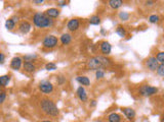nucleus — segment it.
Segmentation results:
<instances>
[{"label":"nucleus","mask_w":164,"mask_h":122,"mask_svg":"<svg viewBox=\"0 0 164 122\" xmlns=\"http://www.w3.org/2000/svg\"><path fill=\"white\" fill-rule=\"evenodd\" d=\"M111 59L107 58L105 56H94L91 57L87 61V67L90 70H103L104 68H107L111 65Z\"/></svg>","instance_id":"f257e3e1"},{"label":"nucleus","mask_w":164,"mask_h":122,"mask_svg":"<svg viewBox=\"0 0 164 122\" xmlns=\"http://www.w3.org/2000/svg\"><path fill=\"white\" fill-rule=\"evenodd\" d=\"M33 22L37 28L40 29L50 28V26H53V20L51 18L47 17L43 12H36L33 15Z\"/></svg>","instance_id":"f03ea898"},{"label":"nucleus","mask_w":164,"mask_h":122,"mask_svg":"<svg viewBox=\"0 0 164 122\" xmlns=\"http://www.w3.org/2000/svg\"><path fill=\"white\" fill-rule=\"evenodd\" d=\"M40 106L43 112H44L45 114L49 115V116L55 117V116H58L60 113L59 108H58L57 105L55 104V102H53V101L49 100V99H43V100H41Z\"/></svg>","instance_id":"7ed1b4c3"},{"label":"nucleus","mask_w":164,"mask_h":122,"mask_svg":"<svg viewBox=\"0 0 164 122\" xmlns=\"http://www.w3.org/2000/svg\"><path fill=\"white\" fill-rule=\"evenodd\" d=\"M140 94L144 97H151V96H154L158 93V88L156 86H149V84H144L140 88Z\"/></svg>","instance_id":"20e7f679"},{"label":"nucleus","mask_w":164,"mask_h":122,"mask_svg":"<svg viewBox=\"0 0 164 122\" xmlns=\"http://www.w3.org/2000/svg\"><path fill=\"white\" fill-rule=\"evenodd\" d=\"M58 43H59V40H58L57 37L53 36V35H48L43 39L42 45L46 49H53L58 46Z\"/></svg>","instance_id":"39448f33"},{"label":"nucleus","mask_w":164,"mask_h":122,"mask_svg":"<svg viewBox=\"0 0 164 122\" xmlns=\"http://www.w3.org/2000/svg\"><path fill=\"white\" fill-rule=\"evenodd\" d=\"M39 90L44 94H50L53 91V86L49 80H42L39 84Z\"/></svg>","instance_id":"423d86ee"},{"label":"nucleus","mask_w":164,"mask_h":122,"mask_svg":"<svg viewBox=\"0 0 164 122\" xmlns=\"http://www.w3.org/2000/svg\"><path fill=\"white\" fill-rule=\"evenodd\" d=\"M159 63L158 61L156 60V58L153 56L149 57L148 59L146 60V66L147 68H148L149 70H151V71H156L157 67H158Z\"/></svg>","instance_id":"0eeeda50"},{"label":"nucleus","mask_w":164,"mask_h":122,"mask_svg":"<svg viewBox=\"0 0 164 122\" xmlns=\"http://www.w3.org/2000/svg\"><path fill=\"white\" fill-rule=\"evenodd\" d=\"M79 26H80V22H79V20H77V18H72V20H70L67 24L68 30L71 31V32H75V31H77L78 29H79Z\"/></svg>","instance_id":"6e6552de"},{"label":"nucleus","mask_w":164,"mask_h":122,"mask_svg":"<svg viewBox=\"0 0 164 122\" xmlns=\"http://www.w3.org/2000/svg\"><path fill=\"white\" fill-rule=\"evenodd\" d=\"M99 49H101V52L103 55H109L110 53H111L112 46L109 42L104 41V42L101 43V47H99Z\"/></svg>","instance_id":"1a4fd4ad"},{"label":"nucleus","mask_w":164,"mask_h":122,"mask_svg":"<svg viewBox=\"0 0 164 122\" xmlns=\"http://www.w3.org/2000/svg\"><path fill=\"white\" fill-rule=\"evenodd\" d=\"M22 62H23V59L21 57L18 56L13 57L11 59V61H10V67L14 70H18L21 68V66H22Z\"/></svg>","instance_id":"9d476101"},{"label":"nucleus","mask_w":164,"mask_h":122,"mask_svg":"<svg viewBox=\"0 0 164 122\" xmlns=\"http://www.w3.org/2000/svg\"><path fill=\"white\" fill-rule=\"evenodd\" d=\"M121 111L123 112V114L125 115L128 120H132V119H134V117H136V111L132 108L126 107V108H122Z\"/></svg>","instance_id":"9b49d317"},{"label":"nucleus","mask_w":164,"mask_h":122,"mask_svg":"<svg viewBox=\"0 0 164 122\" xmlns=\"http://www.w3.org/2000/svg\"><path fill=\"white\" fill-rule=\"evenodd\" d=\"M31 24L29 22H22L20 24V26H18V30H20V32L22 33V34H28L29 32L31 31Z\"/></svg>","instance_id":"f8f14e48"},{"label":"nucleus","mask_w":164,"mask_h":122,"mask_svg":"<svg viewBox=\"0 0 164 122\" xmlns=\"http://www.w3.org/2000/svg\"><path fill=\"white\" fill-rule=\"evenodd\" d=\"M45 15L49 18H57L60 15V10L58 8H49L45 11Z\"/></svg>","instance_id":"ddd939ff"},{"label":"nucleus","mask_w":164,"mask_h":122,"mask_svg":"<svg viewBox=\"0 0 164 122\" xmlns=\"http://www.w3.org/2000/svg\"><path fill=\"white\" fill-rule=\"evenodd\" d=\"M77 96L82 102H86L87 101V94L85 92V89L82 86L77 89Z\"/></svg>","instance_id":"4468645a"},{"label":"nucleus","mask_w":164,"mask_h":122,"mask_svg":"<svg viewBox=\"0 0 164 122\" xmlns=\"http://www.w3.org/2000/svg\"><path fill=\"white\" fill-rule=\"evenodd\" d=\"M23 67H24L25 71L28 72V73H32V72H34L35 69H36L35 64L33 63V62H28V61L25 62L24 65H23Z\"/></svg>","instance_id":"2eb2a0df"},{"label":"nucleus","mask_w":164,"mask_h":122,"mask_svg":"<svg viewBox=\"0 0 164 122\" xmlns=\"http://www.w3.org/2000/svg\"><path fill=\"white\" fill-rule=\"evenodd\" d=\"M76 80H77L81 86H89V84H90V80H89V78L84 75L77 76V77H76Z\"/></svg>","instance_id":"dca6fc26"},{"label":"nucleus","mask_w":164,"mask_h":122,"mask_svg":"<svg viewBox=\"0 0 164 122\" xmlns=\"http://www.w3.org/2000/svg\"><path fill=\"white\" fill-rule=\"evenodd\" d=\"M109 5L113 9H118L119 7H121L123 5V1L122 0H110Z\"/></svg>","instance_id":"f3484780"},{"label":"nucleus","mask_w":164,"mask_h":122,"mask_svg":"<svg viewBox=\"0 0 164 122\" xmlns=\"http://www.w3.org/2000/svg\"><path fill=\"white\" fill-rule=\"evenodd\" d=\"M61 42H62V44L63 45H68V44H70L71 43V41H72V36L70 34H63L61 36Z\"/></svg>","instance_id":"a211bd4d"},{"label":"nucleus","mask_w":164,"mask_h":122,"mask_svg":"<svg viewBox=\"0 0 164 122\" xmlns=\"http://www.w3.org/2000/svg\"><path fill=\"white\" fill-rule=\"evenodd\" d=\"M108 121L109 122H121V116L117 113H111L108 116Z\"/></svg>","instance_id":"6ab92c4d"},{"label":"nucleus","mask_w":164,"mask_h":122,"mask_svg":"<svg viewBox=\"0 0 164 122\" xmlns=\"http://www.w3.org/2000/svg\"><path fill=\"white\" fill-rule=\"evenodd\" d=\"M9 82H10V76L9 75H2V76H0V86H8Z\"/></svg>","instance_id":"aec40b11"},{"label":"nucleus","mask_w":164,"mask_h":122,"mask_svg":"<svg viewBox=\"0 0 164 122\" xmlns=\"http://www.w3.org/2000/svg\"><path fill=\"white\" fill-rule=\"evenodd\" d=\"M89 24H93V26H97V24H101V17L99 15H92L90 18H89Z\"/></svg>","instance_id":"412c9836"},{"label":"nucleus","mask_w":164,"mask_h":122,"mask_svg":"<svg viewBox=\"0 0 164 122\" xmlns=\"http://www.w3.org/2000/svg\"><path fill=\"white\" fill-rule=\"evenodd\" d=\"M116 34L120 37V38H124L126 36V30L122 26H118L116 29Z\"/></svg>","instance_id":"4be33fe9"},{"label":"nucleus","mask_w":164,"mask_h":122,"mask_svg":"<svg viewBox=\"0 0 164 122\" xmlns=\"http://www.w3.org/2000/svg\"><path fill=\"white\" fill-rule=\"evenodd\" d=\"M14 26H16V22H14L12 18H8L5 22V28L7 29V30H9V31L13 30Z\"/></svg>","instance_id":"5701e85b"},{"label":"nucleus","mask_w":164,"mask_h":122,"mask_svg":"<svg viewBox=\"0 0 164 122\" xmlns=\"http://www.w3.org/2000/svg\"><path fill=\"white\" fill-rule=\"evenodd\" d=\"M36 58H37V55L36 54H27V55H25V56H24L25 62H26V61L31 62V61H33L34 59H36Z\"/></svg>","instance_id":"b1692460"},{"label":"nucleus","mask_w":164,"mask_h":122,"mask_svg":"<svg viewBox=\"0 0 164 122\" xmlns=\"http://www.w3.org/2000/svg\"><path fill=\"white\" fill-rule=\"evenodd\" d=\"M45 69L48 70V71H51V70H55L57 69V64L53 63V62H49L45 65Z\"/></svg>","instance_id":"393cba45"},{"label":"nucleus","mask_w":164,"mask_h":122,"mask_svg":"<svg viewBox=\"0 0 164 122\" xmlns=\"http://www.w3.org/2000/svg\"><path fill=\"white\" fill-rule=\"evenodd\" d=\"M156 60L158 61L159 64H163L164 63V52H159L158 54L156 55Z\"/></svg>","instance_id":"a878e982"},{"label":"nucleus","mask_w":164,"mask_h":122,"mask_svg":"<svg viewBox=\"0 0 164 122\" xmlns=\"http://www.w3.org/2000/svg\"><path fill=\"white\" fill-rule=\"evenodd\" d=\"M159 20H160V17H159L158 15H156V14H152V15H150V17H149V22H150L151 24H156Z\"/></svg>","instance_id":"bb28decb"},{"label":"nucleus","mask_w":164,"mask_h":122,"mask_svg":"<svg viewBox=\"0 0 164 122\" xmlns=\"http://www.w3.org/2000/svg\"><path fill=\"white\" fill-rule=\"evenodd\" d=\"M156 72L158 75L164 76V64H159L158 67H157V69H156Z\"/></svg>","instance_id":"cd10ccee"},{"label":"nucleus","mask_w":164,"mask_h":122,"mask_svg":"<svg viewBox=\"0 0 164 122\" xmlns=\"http://www.w3.org/2000/svg\"><path fill=\"white\" fill-rule=\"evenodd\" d=\"M119 18L121 20H128V18H129V14H128V12L122 11L119 13Z\"/></svg>","instance_id":"c85d7f7f"},{"label":"nucleus","mask_w":164,"mask_h":122,"mask_svg":"<svg viewBox=\"0 0 164 122\" xmlns=\"http://www.w3.org/2000/svg\"><path fill=\"white\" fill-rule=\"evenodd\" d=\"M95 76H97V79H101L105 76V71L104 70H97L95 71Z\"/></svg>","instance_id":"c756f323"},{"label":"nucleus","mask_w":164,"mask_h":122,"mask_svg":"<svg viewBox=\"0 0 164 122\" xmlns=\"http://www.w3.org/2000/svg\"><path fill=\"white\" fill-rule=\"evenodd\" d=\"M5 99H6V93H4V92H1L0 93V105L2 104V103L5 101Z\"/></svg>","instance_id":"7c9ffc66"},{"label":"nucleus","mask_w":164,"mask_h":122,"mask_svg":"<svg viewBox=\"0 0 164 122\" xmlns=\"http://www.w3.org/2000/svg\"><path fill=\"white\" fill-rule=\"evenodd\" d=\"M66 82V78L64 77V76H59V77H58V82H59V84H63L64 82Z\"/></svg>","instance_id":"2f4dec72"},{"label":"nucleus","mask_w":164,"mask_h":122,"mask_svg":"<svg viewBox=\"0 0 164 122\" xmlns=\"http://www.w3.org/2000/svg\"><path fill=\"white\" fill-rule=\"evenodd\" d=\"M5 61V55L3 53H0V64H3Z\"/></svg>","instance_id":"473e14b6"},{"label":"nucleus","mask_w":164,"mask_h":122,"mask_svg":"<svg viewBox=\"0 0 164 122\" xmlns=\"http://www.w3.org/2000/svg\"><path fill=\"white\" fill-rule=\"evenodd\" d=\"M58 4H59L60 6H65L66 4H67V2H66V1H61V0H59V1H58Z\"/></svg>","instance_id":"72a5a7b5"},{"label":"nucleus","mask_w":164,"mask_h":122,"mask_svg":"<svg viewBox=\"0 0 164 122\" xmlns=\"http://www.w3.org/2000/svg\"><path fill=\"white\" fill-rule=\"evenodd\" d=\"M154 3H155L154 1H146V2H145V4H146L147 6H152Z\"/></svg>","instance_id":"f704fd0d"},{"label":"nucleus","mask_w":164,"mask_h":122,"mask_svg":"<svg viewBox=\"0 0 164 122\" xmlns=\"http://www.w3.org/2000/svg\"><path fill=\"white\" fill-rule=\"evenodd\" d=\"M43 0H34L33 1V3H35V4H41V3H43Z\"/></svg>","instance_id":"c9c22d12"},{"label":"nucleus","mask_w":164,"mask_h":122,"mask_svg":"<svg viewBox=\"0 0 164 122\" xmlns=\"http://www.w3.org/2000/svg\"><path fill=\"white\" fill-rule=\"evenodd\" d=\"M95 105H97V101H95V100H92V101H91V106L94 107Z\"/></svg>","instance_id":"e433bc0d"},{"label":"nucleus","mask_w":164,"mask_h":122,"mask_svg":"<svg viewBox=\"0 0 164 122\" xmlns=\"http://www.w3.org/2000/svg\"><path fill=\"white\" fill-rule=\"evenodd\" d=\"M41 122H53V121H49V120H44V121H41Z\"/></svg>","instance_id":"4c0bfd02"}]
</instances>
